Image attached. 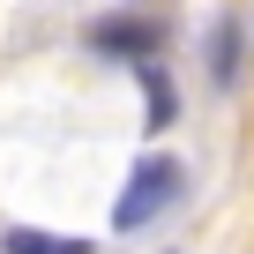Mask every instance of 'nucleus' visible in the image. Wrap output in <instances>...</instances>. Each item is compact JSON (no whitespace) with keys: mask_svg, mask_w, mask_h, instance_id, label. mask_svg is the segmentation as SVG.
I'll use <instances>...</instances> for the list:
<instances>
[{"mask_svg":"<svg viewBox=\"0 0 254 254\" xmlns=\"http://www.w3.org/2000/svg\"><path fill=\"white\" fill-rule=\"evenodd\" d=\"M105 45H112V53H150V45H157V30H135V23H105Z\"/></svg>","mask_w":254,"mask_h":254,"instance_id":"4","label":"nucleus"},{"mask_svg":"<svg viewBox=\"0 0 254 254\" xmlns=\"http://www.w3.org/2000/svg\"><path fill=\"white\" fill-rule=\"evenodd\" d=\"M8 254H97V247H90V239H53V232L15 224V232H8Z\"/></svg>","mask_w":254,"mask_h":254,"instance_id":"2","label":"nucleus"},{"mask_svg":"<svg viewBox=\"0 0 254 254\" xmlns=\"http://www.w3.org/2000/svg\"><path fill=\"white\" fill-rule=\"evenodd\" d=\"M180 187H187V180H180V165H172V157H142V172L120 187L112 224H120V232H142L150 217H165V209L180 202Z\"/></svg>","mask_w":254,"mask_h":254,"instance_id":"1","label":"nucleus"},{"mask_svg":"<svg viewBox=\"0 0 254 254\" xmlns=\"http://www.w3.org/2000/svg\"><path fill=\"white\" fill-rule=\"evenodd\" d=\"M217 82H224V90L239 82V15L217 23Z\"/></svg>","mask_w":254,"mask_h":254,"instance_id":"3","label":"nucleus"}]
</instances>
